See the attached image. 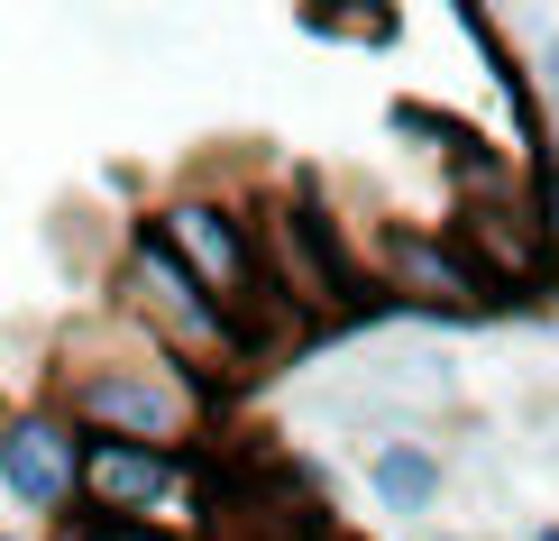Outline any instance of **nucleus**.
Masks as SVG:
<instances>
[{
	"mask_svg": "<svg viewBox=\"0 0 559 541\" xmlns=\"http://www.w3.org/2000/svg\"><path fill=\"white\" fill-rule=\"evenodd\" d=\"M542 64H550V129H559V37L542 46Z\"/></svg>",
	"mask_w": 559,
	"mask_h": 541,
	"instance_id": "10",
	"label": "nucleus"
},
{
	"mask_svg": "<svg viewBox=\"0 0 559 541\" xmlns=\"http://www.w3.org/2000/svg\"><path fill=\"white\" fill-rule=\"evenodd\" d=\"M532 541H559V532H532Z\"/></svg>",
	"mask_w": 559,
	"mask_h": 541,
	"instance_id": "12",
	"label": "nucleus"
},
{
	"mask_svg": "<svg viewBox=\"0 0 559 541\" xmlns=\"http://www.w3.org/2000/svg\"><path fill=\"white\" fill-rule=\"evenodd\" d=\"M129 303L183 349V358H239V321H229V303H212V285L183 267V248L166 239V230H138V239H129Z\"/></svg>",
	"mask_w": 559,
	"mask_h": 541,
	"instance_id": "3",
	"label": "nucleus"
},
{
	"mask_svg": "<svg viewBox=\"0 0 559 541\" xmlns=\"http://www.w3.org/2000/svg\"><path fill=\"white\" fill-rule=\"evenodd\" d=\"M377 285L423 303V313H496V303H514L459 239H431V230H385L377 239Z\"/></svg>",
	"mask_w": 559,
	"mask_h": 541,
	"instance_id": "4",
	"label": "nucleus"
},
{
	"mask_svg": "<svg viewBox=\"0 0 559 541\" xmlns=\"http://www.w3.org/2000/svg\"><path fill=\"white\" fill-rule=\"evenodd\" d=\"M83 541H166V532H138V524H83Z\"/></svg>",
	"mask_w": 559,
	"mask_h": 541,
	"instance_id": "9",
	"label": "nucleus"
},
{
	"mask_svg": "<svg viewBox=\"0 0 559 541\" xmlns=\"http://www.w3.org/2000/svg\"><path fill=\"white\" fill-rule=\"evenodd\" d=\"M367 486H377L394 514H431L440 505V450H423V440H385V450L367 459Z\"/></svg>",
	"mask_w": 559,
	"mask_h": 541,
	"instance_id": "8",
	"label": "nucleus"
},
{
	"mask_svg": "<svg viewBox=\"0 0 559 541\" xmlns=\"http://www.w3.org/2000/svg\"><path fill=\"white\" fill-rule=\"evenodd\" d=\"M166 486H175V450H147V440H83L92 524H138L147 505H166Z\"/></svg>",
	"mask_w": 559,
	"mask_h": 541,
	"instance_id": "6",
	"label": "nucleus"
},
{
	"mask_svg": "<svg viewBox=\"0 0 559 541\" xmlns=\"http://www.w3.org/2000/svg\"><path fill=\"white\" fill-rule=\"evenodd\" d=\"M459 248H468L477 257V267L486 275H496V285H550V275H559V239H550V221H542V211H532V202H514V193H477L468 211H459Z\"/></svg>",
	"mask_w": 559,
	"mask_h": 541,
	"instance_id": "5",
	"label": "nucleus"
},
{
	"mask_svg": "<svg viewBox=\"0 0 559 541\" xmlns=\"http://www.w3.org/2000/svg\"><path fill=\"white\" fill-rule=\"evenodd\" d=\"M0 486H10L28 514H46V505L74 496V486H83V450L64 440V422H46V413L0 422Z\"/></svg>",
	"mask_w": 559,
	"mask_h": 541,
	"instance_id": "7",
	"label": "nucleus"
},
{
	"mask_svg": "<svg viewBox=\"0 0 559 541\" xmlns=\"http://www.w3.org/2000/svg\"><path fill=\"white\" fill-rule=\"evenodd\" d=\"M266 275H275V294L294 303L302 321H348V313H367V267L358 257H348V239H340V221L321 202H275L266 211Z\"/></svg>",
	"mask_w": 559,
	"mask_h": 541,
	"instance_id": "1",
	"label": "nucleus"
},
{
	"mask_svg": "<svg viewBox=\"0 0 559 541\" xmlns=\"http://www.w3.org/2000/svg\"><path fill=\"white\" fill-rule=\"evenodd\" d=\"M542 221H550V239H559V184H542Z\"/></svg>",
	"mask_w": 559,
	"mask_h": 541,
	"instance_id": "11",
	"label": "nucleus"
},
{
	"mask_svg": "<svg viewBox=\"0 0 559 541\" xmlns=\"http://www.w3.org/2000/svg\"><path fill=\"white\" fill-rule=\"evenodd\" d=\"M64 404L74 422H92L102 440H147V450H175L193 432V395L166 358H120V367H64Z\"/></svg>",
	"mask_w": 559,
	"mask_h": 541,
	"instance_id": "2",
	"label": "nucleus"
}]
</instances>
